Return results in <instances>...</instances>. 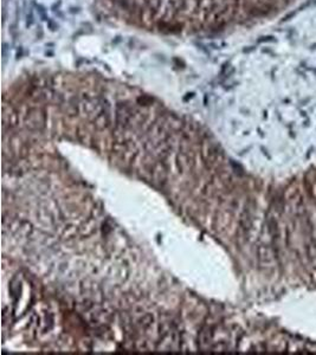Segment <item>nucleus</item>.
Here are the masks:
<instances>
[{"instance_id":"f257e3e1","label":"nucleus","mask_w":316,"mask_h":355,"mask_svg":"<svg viewBox=\"0 0 316 355\" xmlns=\"http://www.w3.org/2000/svg\"><path fill=\"white\" fill-rule=\"evenodd\" d=\"M34 23V18H33V10L30 7L29 8V13L26 17V27H31Z\"/></svg>"},{"instance_id":"f03ea898","label":"nucleus","mask_w":316,"mask_h":355,"mask_svg":"<svg viewBox=\"0 0 316 355\" xmlns=\"http://www.w3.org/2000/svg\"><path fill=\"white\" fill-rule=\"evenodd\" d=\"M37 11H38V13H39V16H40V18L43 19V20H45V21H47L50 18L45 14V7L43 6V5H39L38 4L37 5Z\"/></svg>"},{"instance_id":"7ed1b4c3","label":"nucleus","mask_w":316,"mask_h":355,"mask_svg":"<svg viewBox=\"0 0 316 355\" xmlns=\"http://www.w3.org/2000/svg\"><path fill=\"white\" fill-rule=\"evenodd\" d=\"M47 25H49V29L51 31H57L58 30V24L55 23L52 19H49L47 20Z\"/></svg>"}]
</instances>
